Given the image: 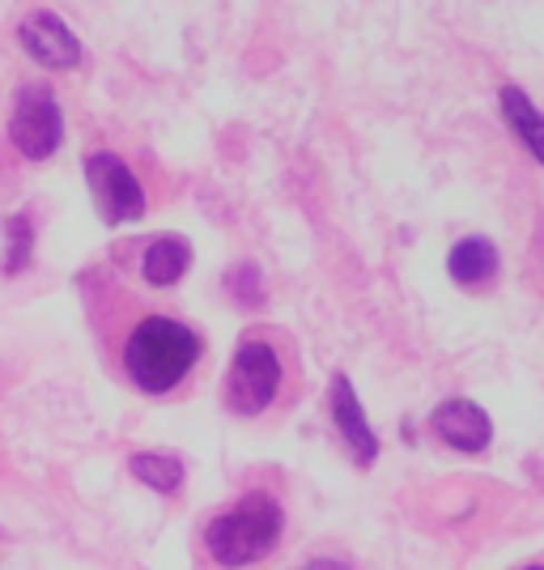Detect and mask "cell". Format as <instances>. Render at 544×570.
<instances>
[{
  "instance_id": "11",
  "label": "cell",
  "mask_w": 544,
  "mask_h": 570,
  "mask_svg": "<svg viewBox=\"0 0 544 570\" xmlns=\"http://www.w3.org/2000/svg\"><path fill=\"white\" fill-rule=\"evenodd\" d=\"M497 107H502L506 128L515 132V141H520L523 149H527V154L544 167V116H541V107L523 95L520 86H502V90H497Z\"/></svg>"
},
{
  "instance_id": "14",
  "label": "cell",
  "mask_w": 544,
  "mask_h": 570,
  "mask_svg": "<svg viewBox=\"0 0 544 570\" xmlns=\"http://www.w3.org/2000/svg\"><path fill=\"white\" fill-rule=\"evenodd\" d=\"M226 285H230V294H235L238 307H264V303H268V289H264L260 268H256V264H235L230 277H226Z\"/></svg>"
},
{
  "instance_id": "1",
  "label": "cell",
  "mask_w": 544,
  "mask_h": 570,
  "mask_svg": "<svg viewBox=\"0 0 544 570\" xmlns=\"http://www.w3.org/2000/svg\"><path fill=\"white\" fill-rule=\"evenodd\" d=\"M285 507L273 490H247L243 499L205 523L200 546L217 570L260 567L273 549L281 546Z\"/></svg>"
},
{
  "instance_id": "15",
  "label": "cell",
  "mask_w": 544,
  "mask_h": 570,
  "mask_svg": "<svg viewBox=\"0 0 544 570\" xmlns=\"http://www.w3.org/2000/svg\"><path fill=\"white\" fill-rule=\"evenodd\" d=\"M303 570H354L349 562H340V558H310Z\"/></svg>"
},
{
  "instance_id": "7",
  "label": "cell",
  "mask_w": 544,
  "mask_h": 570,
  "mask_svg": "<svg viewBox=\"0 0 544 570\" xmlns=\"http://www.w3.org/2000/svg\"><path fill=\"white\" fill-rule=\"evenodd\" d=\"M328 413H332V426L340 434V443L349 448L362 469H370L375 460H379V434L370 426V417H366V409L357 401V387L345 375H332L328 383Z\"/></svg>"
},
{
  "instance_id": "9",
  "label": "cell",
  "mask_w": 544,
  "mask_h": 570,
  "mask_svg": "<svg viewBox=\"0 0 544 570\" xmlns=\"http://www.w3.org/2000/svg\"><path fill=\"white\" fill-rule=\"evenodd\" d=\"M497 264H502V256H497V247L489 243V238H459L455 247L447 252V273L455 285H464V289H485L489 282H497Z\"/></svg>"
},
{
  "instance_id": "8",
  "label": "cell",
  "mask_w": 544,
  "mask_h": 570,
  "mask_svg": "<svg viewBox=\"0 0 544 570\" xmlns=\"http://www.w3.org/2000/svg\"><path fill=\"white\" fill-rule=\"evenodd\" d=\"M429 426L434 434L455 448V452L464 455H481L489 443H494V422H489V413L481 409L476 401H464V396H451L434 409V417H429Z\"/></svg>"
},
{
  "instance_id": "5",
  "label": "cell",
  "mask_w": 544,
  "mask_h": 570,
  "mask_svg": "<svg viewBox=\"0 0 544 570\" xmlns=\"http://www.w3.org/2000/svg\"><path fill=\"white\" fill-rule=\"evenodd\" d=\"M81 170H86V188H90V196H95L98 217H102L107 226L141 222L145 217V188L119 154L98 149V154H90V158L81 163Z\"/></svg>"
},
{
  "instance_id": "13",
  "label": "cell",
  "mask_w": 544,
  "mask_h": 570,
  "mask_svg": "<svg viewBox=\"0 0 544 570\" xmlns=\"http://www.w3.org/2000/svg\"><path fill=\"white\" fill-rule=\"evenodd\" d=\"M34 261V226H30V217L18 214L4 222V273L13 277V273H26Z\"/></svg>"
},
{
  "instance_id": "4",
  "label": "cell",
  "mask_w": 544,
  "mask_h": 570,
  "mask_svg": "<svg viewBox=\"0 0 544 570\" xmlns=\"http://www.w3.org/2000/svg\"><path fill=\"white\" fill-rule=\"evenodd\" d=\"M9 141L26 163H48L65 145V111L48 86H22L9 107Z\"/></svg>"
},
{
  "instance_id": "12",
  "label": "cell",
  "mask_w": 544,
  "mask_h": 570,
  "mask_svg": "<svg viewBox=\"0 0 544 570\" xmlns=\"http://www.w3.org/2000/svg\"><path fill=\"white\" fill-rule=\"evenodd\" d=\"M128 473L137 476L141 485H149L154 494H179L188 469H184L179 455H170V452H137L128 460Z\"/></svg>"
},
{
  "instance_id": "16",
  "label": "cell",
  "mask_w": 544,
  "mask_h": 570,
  "mask_svg": "<svg viewBox=\"0 0 544 570\" xmlns=\"http://www.w3.org/2000/svg\"><path fill=\"white\" fill-rule=\"evenodd\" d=\"M523 570H544V567H523Z\"/></svg>"
},
{
  "instance_id": "6",
  "label": "cell",
  "mask_w": 544,
  "mask_h": 570,
  "mask_svg": "<svg viewBox=\"0 0 544 570\" xmlns=\"http://www.w3.org/2000/svg\"><path fill=\"white\" fill-rule=\"evenodd\" d=\"M18 43L22 51L34 60V65H43L51 72H69L81 65V39L69 30V22L60 18V13H51V9H34L22 26H18Z\"/></svg>"
},
{
  "instance_id": "2",
  "label": "cell",
  "mask_w": 544,
  "mask_h": 570,
  "mask_svg": "<svg viewBox=\"0 0 544 570\" xmlns=\"http://www.w3.org/2000/svg\"><path fill=\"white\" fill-rule=\"evenodd\" d=\"M200 362V336L170 315H145L123 341V371L145 396H166Z\"/></svg>"
},
{
  "instance_id": "10",
  "label": "cell",
  "mask_w": 544,
  "mask_h": 570,
  "mask_svg": "<svg viewBox=\"0 0 544 570\" xmlns=\"http://www.w3.org/2000/svg\"><path fill=\"white\" fill-rule=\"evenodd\" d=\"M188 268H191V243L179 235L154 238L141 256V277H145V285H154V289L179 285L188 277Z\"/></svg>"
},
{
  "instance_id": "3",
  "label": "cell",
  "mask_w": 544,
  "mask_h": 570,
  "mask_svg": "<svg viewBox=\"0 0 544 570\" xmlns=\"http://www.w3.org/2000/svg\"><path fill=\"white\" fill-rule=\"evenodd\" d=\"M281 354L264 341L247 336L230 357V375H226V409L238 417H260L268 404L281 392Z\"/></svg>"
}]
</instances>
